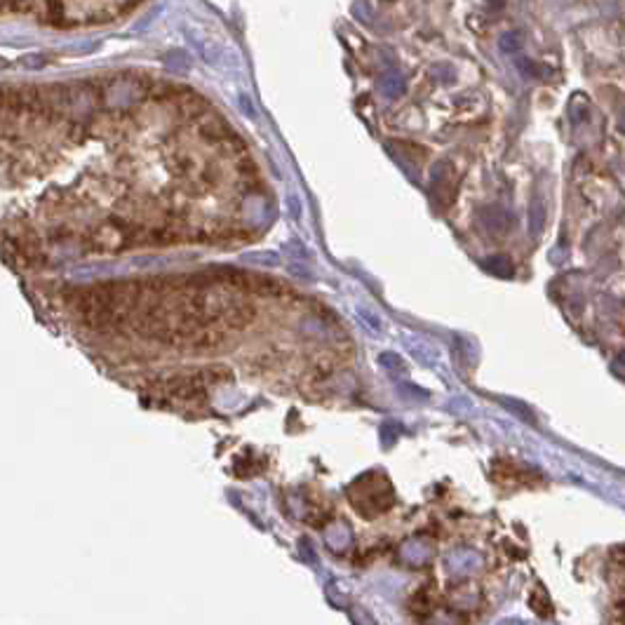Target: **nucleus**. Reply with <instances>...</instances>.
<instances>
[{
  "instance_id": "20e7f679",
  "label": "nucleus",
  "mask_w": 625,
  "mask_h": 625,
  "mask_svg": "<svg viewBox=\"0 0 625 625\" xmlns=\"http://www.w3.org/2000/svg\"><path fill=\"white\" fill-rule=\"evenodd\" d=\"M176 106H179V111L184 113V116L188 118H195V116H203V113L207 111V102L203 97H198L195 92L191 90H181L179 97H176Z\"/></svg>"
},
{
  "instance_id": "f03ea898",
  "label": "nucleus",
  "mask_w": 625,
  "mask_h": 625,
  "mask_svg": "<svg viewBox=\"0 0 625 625\" xmlns=\"http://www.w3.org/2000/svg\"><path fill=\"white\" fill-rule=\"evenodd\" d=\"M609 580L614 585V607L621 611L616 621H625V548H616L609 557Z\"/></svg>"
},
{
  "instance_id": "7ed1b4c3",
  "label": "nucleus",
  "mask_w": 625,
  "mask_h": 625,
  "mask_svg": "<svg viewBox=\"0 0 625 625\" xmlns=\"http://www.w3.org/2000/svg\"><path fill=\"white\" fill-rule=\"evenodd\" d=\"M254 318H256L254 306L247 304V301H233V304L226 308L221 322H224L226 327H233V330H242V327H249L252 322H254Z\"/></svg>"
},
{
  "instance_id": "6e6552de",
  "label": "nucleus",
  "mask_w": 625,
  "mask_h": 625,
  "mask_svg": "<svg viewBox=\"0 0 625 625\" xmlns=\"http://www.w3.org/2000/svg\"><path fill=\"white\" fill-rule=\"evenodd\" d=\"M487 268L491 270V273H496V275H510V273H513V263H510L506 256H494V259H489V261H487Z\"/></svg>"
},
{
  "instance_id": "9b49d317",
  "label": "nucleus",
  "mask_w": 625,
  "mask_h": 625,
  "mask_svg": "<svg viewBox=\"0 0 625 625\" xmlns=\"http://www.w3.org/2000/svg\"><path fill=\"white\" fill-rule=\"evenodd\" d=\"M611 371H614L618 378H625V350L621 353V355L614 357V362H611Z\"/></svg>"
},
{
  "instance_id": "423d86ee",
  "label": "nucleus",
  "mask_w": 625,
  "mask_h": 625,
  "mask_svg": "<svg viewBox=\"0 0 625 625\" xmlns=\"http://www.w3.org/2000/svg\"><path fill=\"white\" fill-rule=\"evenodd\" d=\"M515 66L524 78H539L541 75V68L536 66L532 59H527V56H515Z\"/></svg>"
},
{
  "instance_id": "1a4fd4ad",
  "label": "nucleus",
  "mask_w": 625,
  "mask_h": 625,
  "mask_svg": "<svg viewBox=\"0 0 625 625\" xmlns=\"http://www.w3.org/2000/svg\"><path fill=\"white\" fill-rule=\"evenodd\" d=\"M532 607H536V611H539L541 616H548L550 614V599L546 597V592H543V588H536L534 597H532Z\"/></svg>"
},
{
  "instance_id": "f257e3e1",
  "label": "nucleus",
  "mask_w": 625,
  "mask_h": 625,
  "mask_svg": "<svg viewBox=\"0 0 625 625\" xmlns=\"http://www.w3.org/2000/svg\"><path fill=\"white\" fill-rule=\"evenodd\" d=\"M132 233H125L118 226H102L97 233L92 236V249H97L99 254H116V252L125 249L128 245H132Z\"/></svg>"
},
{
  "instance_id": "39448f33",
  "label": "nucleus",
  "mask_w": 625,
  "mask_h": 625,
  "mask_svg": "<svg viewBox=\"0 0 625 625\" xmlns=\"http://www.w3.org/2000/svg\"><path fill=\"white\" fill-rule=\"evenodd\" d=\"M200 134H203L207 141H229V139L233 137L229 125H226L224 120H219V118L205 120V123L200 125Z\"/></svg>"
},
{
  "instance_id": "9d476101",
  "label": "nucleus",
  "mask_w": 625,
  "mask_h": 625,
  "mask_svg": "<svg viewBox=\"0 0 625 625\" xmlns=\"http://www.w3.org/2000/svg\"><path fill=\"white\" fill-rule=\"evenodd\" d=\"M498 45H501L503 52L513 54V52H517V49H520L522 40H520V36H517V33H506V36L501 38V40H498Z\"/></svg>"
},
{
  "instance_id": "0eeeda50",
  "label": "nucleus",
  "mask_w": 625,
  "mask_h": 625,
  "mask_svg": "<svg viewBox=\"0 0 625 625\" xmlns=\"http://www.w3.org/2000/svg\"><path fill=\"white\" fill-rule=\"evenodd\" d=\"M543 224H546V205H543L541 200H536L534 207H532V231H534V236H539Z\"/></svg>"
}]
</instances>
